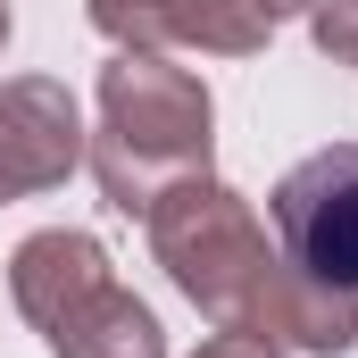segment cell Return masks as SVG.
Returning <instances> with one entry per match:
<instances>
[{"label":"cell","instance_id":"obj_1","mask_svg":"<svg viewBox=\"0 0 358 358\" xmlns=\"http://www.w3.org/2000/svg\"><path fill=\"white\" fill-rule=\"evenodd\" d=\"M150 250L176 275V292L234 342L259 350H300V358H342L358 342V317L317 300L300 275L267 250V225L250 217V200L217 176H183L150 200Z\"/></svg>","mask_w":358,"mask_h":358},{"label":"cell","instance_id":"obj_2","mask_svg":"<svg viewBox=\"0 0 358 358\" xmlns=\"http://www.w3.org/2000/svg\"><path fill=\"white\" fill-rule=\"evenodd\" d=\"M208 84L159 59V50H117L100 67V134H92V176L117 217H150V200L183 176H208Z\"/></svg>","mask_w":358,"mask_h":358},{"label":"cell","instance_id":"obj_3","mask_svg":"<svg viewBox=\"0 0 358 358\" xmlns=\"http://www.w3.org/2000/svg\"><path fill=\"white\" fill-rule=\"evenodd\" d=\"M8 292H17L25 325L42 334V350H50V358H167L159 317L117 283L108 250H100L92 234L50 225V234L17 242V259H8Z\"/></svg>","mask_w":358,"mask_h":358},{"label":"cell","instance_id":"obj_4","mask_svg":"<svg viewBox=\"0 0 358 358\" xmlns=\"http://www.w3.org/2000/svg\"><path fill=\"white\" fill-rule=\"evenodd\" d=\"M275 250L317 300L358 317V142H325L308 150L267 200Z\"/></svg>","mask_w":358,"mask_h":358},{"label":"cell","instance_id":"obj_5","mask_svg":"<svg viewBox=\"0 0 358 358\" xmlns=\"http://www.w3.org/2000/svg\"><path fill=\"white\" fill-rule=\"evenodd\" d=\"M76 159H84V117H76L67 84H50V76L0 84V208L67 183Z\"/></svg>","mask_w":358,"mask_h":358},{"label":"cell","instance_id":"obj_6","mask_svg":"<svg viewBox=\"0 0 358 358\" xmlns=\"http://www.w3.org/2000/svg\"><path fill=\"white\" fill-rule=\"evenodd\" d=\"M92 25L117 42V50H225V59H250L267 50V17L250 0H92Z\"/></svg>","mask_w":358,"mask_h":358},{"label":"cell","instance_id":"obj_7","mask_svg":"<svg viewBox=\"0 0 358 358\" xmlns=\"http://www.w3.org/2000/svg\"><path fill=\"white\" fill-rule=\"evenodd\" d=\"M317 50L334 67H358V0H317Z\"/></svg>","mask_w":358,"mask_h":358},{"label":"cell","instance_id":"obj_8","mask_svg":"<svg viewBox=\"0 0 358 358\" xmlns=\"http://www.w3.org/2000/svg\"><path fill=\"white\" fill-rule=\"evenodd\" d=\"M200 358H275V350H259V342H234V334H217Z\"/></svg>","mask_w":358,"mask_h":358},{"label":"cell","instance_id":"obj_9","mask_svg":"<svg viewBox=\"0 0 358 358\" xmlns=\"http://www.w3.org/2000/svg\"><path fill=\"white\" fill-rule=\"evenodd\" d=\"M250 8H259L267 25H275V17H317V0H250Z\"/></svg>","mask_w":358,"mask_h":358},{"label":"cell","instance_id":"obj_10","mask_svg":"<svg viewBox=\"0 0 358 358\" xmlns=\"http://www.w3.org/2000/svg\"><path fill=\"white\" fill-rule=\"evenodd\" d=\"M0 42H8V8H0Z\"/></svg>","mask_w":358,"mask_h":358}]
</instances>
